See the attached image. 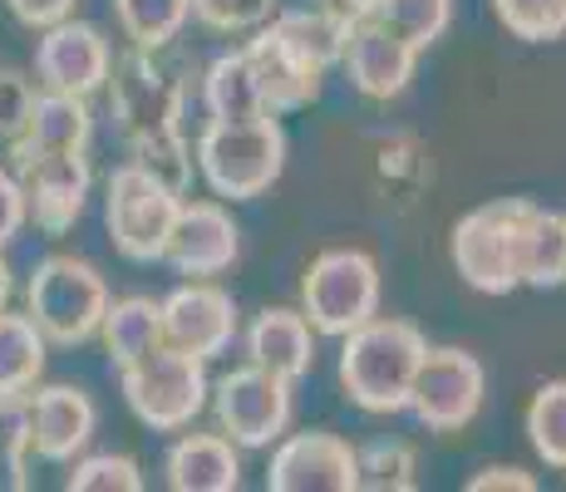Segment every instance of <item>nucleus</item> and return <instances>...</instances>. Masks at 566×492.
Returning a JSON list of instances; mask_svg holds the SVG:
<instances>
[{
    "label": "nucleus",
    "mask_w": 566,
    "mask_h": 492,
    "mask_svg": "<svg viewBox=\"0 0 566 492\" xmlns=\"http://www.w3.org/2000/svg\"><path fill=\"white\" fill-rule=\"evenodd\" d=\"M429 341L413 321L369 315L350 335H340V389L365 414H399L409 409L413 375H419Z\"/></svg>",
    "instance_id": "1"
},
{
    "label": "nucleus",
    "mask_w": 566,
    "mask_h": 492,
    "mask_svg": "<svg viewBox=\"0 0 566 492\" xmlns=\"http://www.w3.org/2000/svg\"><path fill=\"white\" fill-rule=\"evenodd\" d=\"M182 197L188 192L168 188V182L154 178L148 168H138L134 158L118 163L104 182V222H108V237H114L118 257L138 261V266L163 261Z\"/></svg>",
    "instance_id": "5"
},
{
    "label": "nucleus",
    "mask_w": 566,
    "mask_h": 492,
    "mask_svg": "<svg viewBox=\"0 0 566 492\" xmlns=\"http://www.w3.org/2000/svg\"><path fill=\"white\" fill-rule=\"evenodd\" d=\"M266 30L281 40L291 54H301V60L311 64V70H335V64L345 60V35H350V25H345L340 15H331L325 6H306V10H276V15L266 20Z\"/></svg>",
    "instance_id": "23"
},
{
    "label": "nucleus",
    "mask_w": 566,
    "mask_h": 492,
    "mask_svg": "<svg viewBox=\"0 0 566 492\" xmlns=\"http://www.w3.org/2000/svg\"><path fill=\"white\" fill-rule=\"evenodd\" d=\"M527 197H497V202L473 207L468 217L453 222V271L463 276V286L483 295H507L517 291V222Z\"/></svg>",
    "instance_id": "8"
},
{
    "label": "nucleus",
    "mask_w": 566,
    "mask_h": 492,
    "mask_svg": "<svg viewBox=\"0 0 566 492\" xmlns=\"http://www.w3.org/2000/svg\"><path fill=\"white\" fill-rule=\"evenodd\" d=\"M30 394H0V468L10 488H30Z\"/></svg>",
    "instance_id": "31"
},
{
    "label": "nucleus",
    "mask_w": 566,
    "mask_h": 492,
    "mask_svg": "<svg viewBox=\"0 0 566 492\" xmlns=\"http://www.w3.org/2000/svg\"><path fill=\"white\" fill-rule=\"evenodd\" d=\"M30 98H35V84L15 70H0V144H15L25 134L30 118Z\"/></svg>",
    "instance_id": "35"
},
{
    "label": "nucleus",
    "mask_w": 566,
    "mask_h": 492,
    "mask_svg": "<svg viewBox=\"0 0 566 492\" xmlns=\"http://www.w3.org/2000/svg\"><path fill=\"white\" fill-rule=\"evenodd\" d=\"M488 394V369L473 349L439 345L423 355L419 375H413L409 409L429 433H459L478 419Z\"/></svg>",
    "instance_id": "10"
},
{
    "label": "nucleus",
    "mask_w": 566,
    "mask_h": 492,
    "mask_svg": "<svg viewBox=\"0 0 566 492\" xmlns=\"http://www.w3.org/2000/svg\"><path fill=\"white\" fill-rule=\"evenodd\" d=\"M365 15L379 20L385 30H395L399 40H409L423 54L453 25V0H369Z\"/></svg>",
    "instance_id": "28"
},
{
    "label": "nucleus",
    "mask_w": 566,
    "mask_h": 492,
    "mask_svg": "<svg viewBox=\"0 0 566 492\" xmlns=\"http://www.w3.org/2000/svg\"><path fill=\"white\" fill-rule=\"evenodd\" d=\"M163 478L172 492H237L242 488V458L222 429L182 433L163 458Z\"/></svg>",
    "instance_id": "19"
},
{
    "label": "nucleus",
    "mask_w": 566,
    "mask_h": 492,
    "mask_svg": "<svg viewBox=\"0 0 566 492\" xmlns=\"http://www.w3.org/2000/svg\"><path fill=\"white\" fill-rule=\"evenodd\" d=\"M99 429V409L80 385H45L30 394V448L45 463H74Z\"/></svg>",
    "instance_id": "16"
},
{
    "label": "nucleus",
    "mask_w": 566,
    "mask_h": 492,
    "mask_svg": "<svg viewBox=\"0 0 566 492\" xmlns=\"http://www.w3.org/2000/svg\"><path fill=\"white\" fill-rule=\"evenodd\" d=\"M104 311L108 281L99 276V266H90L84 257H64V251L35 261L25 281V315L50 345H90L104 325Z\"/></svg>",
    "instance_id": "3"
},
{
    "label": "nucleus",
    "mask_w": 566,
    "mask_h": 492,
    "mask_svg": "<svg viewBox=\"0 0 566 492\" xmlns=\"http://www.w3.org/2000/svg\"><path fill=\"white\" fill-rule=\"evenodd\" d=\"M15 178L25 188V207L40 232L60 237L84 217L94 192V168L84 153H45V148H15Z\"/></svg>",
    "instance_id": "11"
},
{
    "label": "nucleus",
    "mask_w": 566,
    "mask_h": 492,
    "mask_svg": "<svg viewBox=\"0 0 566 492\" xmlns=\"http://www.w3.org/2000/svg\"><path fill=\"white\" fill-rule=\"evenodd\" d=\"M242 50H247V60H252L261 104H266L271 114H296V108H306V104L321 98V80H325V74L311 70L301 54H291L266 25H261Z\"/></svg>",
    "instance_id": "18"
},
{
    "label": "nucleus",
    "mask_w": 566,
    "mask_h": 492,
    "mask_svg": "<svg viewBox=\"0 0 566 492\" xmlns=\"http://www.w3.org/2000/svg\"><path fill=\"white\" fill-rule=\"evenodd\" d=\"M497 20L507 35L527 40V45H547L566 35V0H493Z\"/></svg>",
    "instance_id": "32"
},
{
    "label": "nucleus",
    "mask_w": 566,
    "mask_h": 492,
    "mask_svg": "<svg viewBox=\"0 0 566 492\" xmlns=\"http://www.w3.org/2000/svg\"><path fill=\"white\" fill-rule=\"evenodd\" d=\"M108 114L128 148L182 134V84L148 50H128L108 70Z\"/></svg>",
    "instance_id": "7"
},
{
    "label": "nucleus",
    "mask_w": 566,
    "mask_h": 492,
    "mask_svg": "<svg viewBox=\"0 0 566 492\" xmlns=\"http://www.w3.org/2000/svg\"><path fill=\"white\" fill-rule=\"evenodd\" d=\"M94 144V108L84 94L35 90L30 98L25 134L10 148H45V153H90Z\"/></svg>",
    "instance_id": "21"
},
{
    "label": "nucleus",
    "mask_w": 566,
    "mask_h": 492,
    "mask_svg": "<svg viewBox=\"0 0 566 492\" xmlns=\"http://www.w3.org/2000/svg\"><path fill=\"white\" fill-rule=\"evenodd\" d=\"M345 70H350V84L365 98H399L413 80V64H419V50L409 40H399L395 30H385L379 20L360 15L345 35Z\"/></svg>",
    "instance_id": "17"
},
{
    "label": "nucleus",
    "mask_w": 566,
    "mask_h": 492,
    "mask_svg": "<svg viewBox=\"0 0 566 492\" xmlns=\"http://www.w3.org/2000/svg\"><path fill=\"white\" fill-rule=\"evenodd\" d=\"M379 261L360 247H331L301 276V311L315 325V335H350L369 315H379Z\"/></svg>",
    "instance_id": "6"
},
{
    "label": "nucleus",
    "mask_w": 566,
    "mask_h": 492,
    "mask_svg": "<svg viewBox=\"0 0 566 492\" xmlns=\"http://www.w3.org/2000/svg\"><path fill=\"white\" fill-rule=\"evenodd\" d=\"M360 448L340 433H281L266 468V492H355Z\"/></svg>",
    "instance_id": "12"
},
{
    "label": "nucleus",
    "mask_w": 566,
    "mask_h": 492,
    "mask_svg": "<svg viewBox=\"0 0 566 492\" xmlns=\"http://www.w3.org/2000/svg\"><path fill=\"white\" fill-rule=\"evenodd\" d=\"M247 359L281 379H306L315 365V325L306 321V311H286V305H271L252 321L247 331Z\"/></svg>",
    "instance_id": "20"
},
{
    "label": "nucleus",
    "mask_w": 566,
    "mask_h": 492,
    "mask_svg": "<svg viewBox=\"0 0 566 492\" xmlns=\"http://www.w3.org/2000/svg\"><path fill=\"white\" fill-rule=\"evenodd\" d=\"M118 385H124V399H128V409H134V419L148 423L154 433L188 429L207 409V394H212L207 359L188 355V349H172V345H154L148 355H138L134 365H124L118 369Z\"/></svg>",
    "instance_id": "4"
},
{
    "label": "nucleus",
    "mask_w": 566,
    "mask_h": 492,
    "mask_svg": "<svg viewBox=\"0 0 566 492\" xmlns=\"http://www.w3.org/2000/svg\"><path fill=\"white\" fill-rule=\"evenodd\" d=\"M10 295H15V271H10V261L0 257V311L10 305Z\"/></svg>",
    "instance_id": "40"
},
{
    "label": "nucleus",
    "mask_w": 566,
    "mask_h": 492,
    "mask_svg": "<svg viewBox=\"0 0 566 492\" xmlns=\"http://www.w3.org/2000/svg\"><path fill=\"white\" fill-rule=\"evenodd\" d=\"M321 6L331 10V15H340L345 25H355V20H360L365 10H369V0H321Z\"/></svg>",
    "instance_id": "39"
},
{
    "label": "nucleus",
    "mask_w": 566,
    "mask_h": 492,
    "mask_svg": "<svg viewBox=\"0 0 566 492\" xmlns=\"http://www.w3.org/2000/svg\"><path fill=\"white\" fill-rule=\"evenodd\" d=\"M114 70V50H108L104 30L90 20H54L35 40V84L40 90L64 94H99Z\"/></svg>",
    "instance_id": "13"
},
{
    "label": "nucleus",
    "mask_w": 566,
    "mask_h": 492,
    "mask_svg": "<svg viewBox=\"0 0 566 492\" xmlns=\"http://www.w3.org/2000/svg\"><path fill=\"white\" fill-rule=\"evenodd\" d=\"M517 281L532 291L566 286V212H547L532 197L517 222Z\"/></svg>",
    "instance_id": "22"
},
{
    "label": "nucleus",
    "mask_w": 566,
    "mask_h": 492,
    "mask_svg": "<svg viewBox=\"0 0 566 492\" xmlns=\"http://www.w3.org/2000/svg\"><path fill=\"white\" fill-rule=\"evenodd\" d=\"M64 488L70 492H138L144 488V468L128 453H90L70 468Z\"/></svg>",
    "instance_id": "33"
},
{
    "label": "nucleus",
    "mask_w": 566,
    "mask_h": 492,
    "mask_svg": "<svg viewBox=\"0 0 566 492\" xmlns=\"http://www.w3.org/2000/svg\"><path fill=\"white\" fill-rule=\"evenodd\" d=\"M99 341L108 349V365L124 369L138 355H148L154 345H163V305L154 295H124V301H108Z\"/></svg>",
    "instance_id": "24"
},
{
    "label": "nucleus",
    "mask_w": 566,
    "mask_h": 492,
    "mask_svg": "<svg viewBox=\"0 0 566 492\" xmlns=\"http://www.w3.org/2000/svg\"><path fill=\"white\" fill-rule=\"evenodd\" d=\"M527 443L547 468L566 473V379H547L527 404Z\"/></svg>",
    "instance_id": "29"
},
{
    "label": "nucleus",
    "mask_w": 566,
    "mask_h": 492,
    "mask_svg": "<svg viewBox=\"0 0 566 492\" xmlns=\"http://www.w3.org/2000/svg\"><path fill=\"white\" fill-rule=\"evenodd\" d=\"M30 222V207H25V188H20L15 172L0 168V251L15 242Z\"/></svg>",
    "instance_id": "36"
},
{
    "label": "nucleus",
    "mask_w": 566,
    "mask_h": 492,
    "mask_svg": "<svg viewBox=\"0 0 566 492\" xmlns=\"http://www.w3.org/2000/svg\"><path fill=\"white\" fill-rule=\"evenodd\" d=\"M163 305V345L188 349L198 359L227 355L237 341V301L217 281H188Z\"/></svg>",
    "instance_id": "15"
},
{
    "label": "nucleus",
    "mask_w": 566,
    "mask_h": 492,
    "mask_svg": "<svg viewBox=\"0 0 566 492\" xmlns=\"http://www.w3.org/2000/svg\"><path fill=\"white\" fill-rule=\"evenodd\" d=\"M192 163H198V178L212 188V197L252 202L286 168V128L276 124V114L232 118V124L207 118L198 144H192Z\"/></svg>",
    "instance_id": "2"
},
{
    "label": "nucleus",
    "mask_w": 566,
    "mask_h": 492,
    "mask_svg": "<svg viewBox=\"0 0 566 492\" xmlns=\"http://www.w3.org/2000/svg\"><path fill=\"white\" fill-rule=\"evenodd\" d=\"M6 6H10V15H15L20 25L45 30V25H54V20H70L80 0H6Z\"/></svg>",
    "instance_id": "38"
},
{
    "label": "nucleus",
    "mask_w": 566,
    "mask_h": 492,
    "mask_svg": "<svg viewBox=\"0 0 566 492\" xmlns=\"http://www.w3.org/2000/svg\"><path fill=\"white\" fill-rule=\"evenodd\" d=\"M468 492H537V478L527 468H507V463H493L483 473L468 478Z\"/></svg>",
    "instance_id": "37"
},
{
    "label": "nucleus",
    "mask_w": 566,
    "mask_h": 492,
    "mask_svg": "<svg viewBox=\"0 0 566 492\" xmlns=\"http://www.w3.org/2000/svg\"><path fill=\"white\" fill-rule=\"evenodd\" d=\"M202 104H207V118H256V114H271L261 104V90H256V74H252V60L247 50H232V54H217L202 74Z\"/></svg>",
    "instance_id": "25"
},
{
    "label": "nucleus",
    "mask_w": 566,
    "mask_h": 492,
    "mask_svg": "<svg viewBox=\"0 0 566 492\" xmlns=\"http://www.w3.org/2000/svg\"><path fill=\"white\" fill-rule=\"evenodd\" d=\"M114 20L134 50L158 54L188 30L192 0H114Z\"/></svg>",
    "instance_id": "27"
},
{
    "label": "nucleus",
    "mask_w": 566,
    "mask_h": 492,
    "mask_svg": "<svg viewBox=\"0 0 566 492\" xmlns=\"http://www.w3.org/2000/svg\"><path fill=\"white\" fill-rule=\"evenodd\" d=\"M276 15V0H192V20L217 35H247Z\"/></svg>",
    "instance_id": "34"
},
{
    "label": "nucleus",
    "mask_w": 566,
    "mask_h": 492,
    "mask_svg": "<svg viewBox=\"0 0 566 492\" xmlns=\"http://www.w3.org/2000/svg\"><path fill=\"white\" fill-rule=\"evenodd\" d=\"M237 257H242V227L232 222V212L222 202H207V197H198V202L182 197L163 261L188 281H212L232 271Z\"/></svg>",
    "instance_id": "14"
},
{
    "label": "nucleus",
    "mask_w": 566,
    "mask_h": 492,
    "mask_svg": "<svg viewBox=\"0 0 566 492\" xmlns=\"http://www.w3.org/2000/svg\"><path fill=\"white\" fill-rule=\"evenodd\" d=\"M207 404L217 414V429L237 448H271L291 429V414H296L291 379L271 375V369L252 365V359L227 369L212 385V394H207Z\"/></svg>",
    "instance_id": "9"
},
{
    "label": "nucleus",
    "mask_w": 566,
    "mask_h": 492,
    "mask_svg": "<svg viewBox=\"0 0 566 492\" xmlns=\"http://www.w3.org/2000/svg\"><path fill=\"white\" fill-rule=\"evenodd\" d=\"M360 488L369 492H413L419 488V458L405 439H379L360 448Z\"/></svg>",
    "instance_id": "30"
},
{
    "label": "nucleus",
    "mask_w": 566,
    "mask_h": 492,
    "mask_svg": "<svg viewBox=\"0 0 566 492\" xmlns=\"http://www.w3.org/2000/svg\"><path fill=\"white\" fill-rule=\"evenodd\" d=\"M45 335L30 315L0 311V394H30L45 375Z\"/></svg>",
    "instance_id": "26"
}]
</instances>
